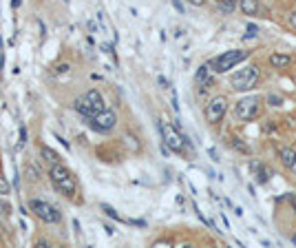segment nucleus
<instances>
[{
    "label": "nucleus",
    "mask_w": 296,
    "mask_h": 248,
    "mask_svg": "<svg viewBox=\"0 0 296 248\" xmlns=\"http://www.w3.org/2000/svg\"><path fill=\"white\" fill-rule=\"evenodd\" d=\"M172 4H175V7H177V11H184V4H181L179 0H172Z\"/></svg>",
    "instance_id": "nucleus-25"
},
{
    "label": "nucleus",
    "mask_w": 296,
    "mask_h": 248,
    "mask_svg": "<svg viewBox=\"0 0 296 248\" xmlns=\"http://www.w3.org/2000/svg\"><path fill=\"white\" fill-rule=\"evenodd\" d=\"M49 177H51V184H53V188H55L57 193H62L69 199H75V195H78V180H75V175H73L71 168H66L62 162H57V164L51 166Z\"/></svg>",
    "instance_id": "nucleus-1"
},
{
    "label": "nucleus",
    "mask_w": 296,
    "mask_h": 248,
    "mask_svg": "<svg viewBox=\"0 0 296 248\" xmlns=\"http://www.w3.org/2000/svg\"><path fill=\"white\" fill-rule=\"evenodd\" d=\"M11 195V184L7 182V177L0 175V197H9Z\"/></svg>",
    "instance_id": "nucleus-18"
},
{
    "label": "nucleus",
    "mask_w": 296,
    "mask_h": 248,
    "mask_svg": "<svg viewBox=\"0 0 296 248\" xmlns=\"http://www.w3.org/2000/svg\"><path fill=\"white\" fill-rule=\"evenodd\" d=\"M256 80H259V69H256V66H243L241 71H237V73L230 78V84H232V89H237V91H250L256 84Z\"/></svg>",
    "instance_id": "nucleus-6"
},
{
    "label": "nucleus",
    "mask_w": 296,
    "mask_h": 248,
    "mask_svg": "<svg viewBox=\"0 0 296 248\" xmlns=\"http://www.w3.org/2000/svg\"><path fill=\"white\" fill-rule=\"evenodd\" d=\"M256 31H259V29H256L254 25H250V27H247V35H245V38H254V35H256Z\"/></svg>",
    "instance_id": "nucleus-21"
},
{
    "label": "nucleus",
    "mask_w": 296,
    "mask_h": 248,
    "mask_svg": "<svg viewBox=\"0 0 296 248\" xmlns=\"http://www.w3.org/2000/svg\"><path fill=\"white\" fill-rule=\"evenodd\" d=\"M75 111H78L80 115H82L84 120L88 118H95L100 111H104V100H102V93L95 91V89H91V91H86L84 95H80L78 100H75Z\"/></svg>",
    "instance_id": "nucleus-2"
},
{
    "label": "nucleus",
    "mask_w": 296,
    "mask_h": 248,
    "mask_svg": "<svg viewBox=\"0 0 296 248\" xmlns=\"http://www.w3.org/2000/svg\"><path fill=\"white\" fill-rule=\"evenodd\" d=\"M250 168L256 173V182H259V184H265V182L269 180V175H272V173H269V168H265L263 164L252 162V164H250Z\"/></svg>",
    "instance_id": "nucleus-12"
},
{
    "label": "nucleus",
    "mask_w": 296,
    "mask_h": 248,
    "mask_svg": "<svg viewBox=\"0 0 296 248\" xmlns=\"http://www.w3.org/2000/svg\"><path fill=\"white\" fill-rule=\"evenodd\" d=\"M29 211L44 224H60L62 221V213L47 199H40V197L29 199Z\"/></svg>",
    "instance_id": "nucleus-3"
},
{
    "label": "nucleus",
    "mask_w": 296,
    "mask_h": 248,
    "mask_svg": "<svg viewBox=\"0 0 296 248\" xmlns=\"http://www.w3.org/2000/svg\"><path fill=\"white\" fill-rule=\"evenodd\" d=\"M241 4V11L245 16H256L259 13V0H239Z\"/></svg>",
    "instance_id": "nucleus-13"
},
{
    "label": "nucleus",
    "mask_w": 296,
    "mask_h": 248,
    "mask_svg": "<svg viewBox=\"0 0 296 248\" xmlns=\"http://www.w3.org/2000/svg\"><path fill=\"white\" fill-rule=\"evenodd\" d=\"M232 144H234V146H237V149H239V151H243V153H247V146H245V144H243V142H241V140H239V137H234V140H232Z\"/></svg>",
    "instance_id": "nucleus-19"
},
{
    "label": "nucleus",
    "mask_w": 296,
    "mask_h": 248,
    "mask_svg": "<svg viewBox=\"0 0 296 248\" xmlns=\"http://www.w3.org/2000/svg\"><path fill=\"white\" fill-rule=\"evenodd\" d=\"M100 208H102V211H104V215H106V217H110V219H115V221H122V224H128V217H122L117 211H115L113 206H108V204H102Z\"/></svg>",
    "instance_id": "nucleus-15"
},
{
    "label": "nucleus",
    "mask_w": 296,
    "mask_h": 248,
    "mask_svg": "<svg viewBox=\"0 0 296 248\" xmlns=\"http://www.w3.org/2000/svg\"><path fill=\"white\" fill-rule=\"evenodd\" d=\"M234 2H237V0H234Z\"/></svg>",
    "instance_id": "nucleus-32"
},
{
    "label": "nucleus",
    "mask_w": 296,
    "mask_h": 248,
    "mask_svg": "<svg viewBox=\"0 0 296 248\" xmlns=\"http://www.w3.org/2000/svg\"><path fill=\"white\" fill-rule=\"evenodd\" d=\"M62 2H69V0H62Z\"/></svg>",
    "instance_id": "nucleus-31"
},
{
    "label": "nucleus",
    "mask_w": 296,
    "mask_h": 248,
    "mask_svg": "<svg viewBox=\"0 0 296 248\" xmlns=\"http://www.w3.org/2000/svg\"><path fill=\"white\" fill-rule=\"evenodd\" d=\"M225 111H228V100H225L223 95L212 97V100L206 104V120L210 124H216L225 115Z\"/></svg>",
    "instance_id": "nucleus-9"
},
{
    "label": "nucleus",
    "mask_w": 296,
    "mask_h": 248,
    "mask_svg": "<svg viewBox=\"0 0 296 248\" xmlns=\"http://www.w3.org/2000/svg\"><path fill=\"white\" fill-rule=\"evenodd\" d=\"M268 102H269V106H278L283 100H281L278 95H269V97H268Z\"/></svg>",
    "instance_id": "nucleus-20"
},
{
    "label": "nucleus",
    "mask_w": 296,
    "mask_h": 248,
    "mask_svg": "<svg viewBox=\"0 0 296 248\" xmlns=\"http://www.w3.org/2000/svg\"><path fill=\"white\" fill-rule=\"evenodd\" d=\"M194 82L199 84V87H206V84L212 82V69L210 64H201L197 69V73H194Z\"/></svg>",
    "instance_id": "nucleus-10"
},
{
    "label": "nucleus",
    "mask_w": 296,
    "mask_h": 248,
    "mask_svg": "<svg viewBox=\"0 0 296 248\" xmlns=\"http://www.w3.org/2000/svg\"><path fill=\"white\" fill-rule=\"evenodd\" d=\"M190 4H192V7H203V4H206V0H188Z\"/></svg>",
    "instance_id": "nucleus-22"
},
{
    "label": "nucleus",
    "mask_w": 296,
    "mask_h": 248,
    "mask_svg": "<svg viewBox=\"0 0 296 248\" xmlns=\"http://www.w3.org/2000/svg\"><path fill=\"white\" fill-rule=\"evenodd\" d=\"M269 64L276 66V69H285V66L292 64V58L285 56V53H272L269 56Z\"/></svg>",
    "instance_id": "nucleus-11"
},
{
    "label": "nucleus",
    "mask_w": 296,
    "mask_h": 248,
    "mask_svg": "<svg viewBox=\"0 0 296 248\" xmlns=\"http://www.w3.org/2000/svg\"><path fill=\"white\" fill-rule=\"evenodd\" d=\"M281 162H283V166L292 171V166H294V162H296V151L294 149H281Z\"/></svg>",
    "instance_id": "nucleus-14"
},
{
    "label": "nucleus",
    "mask_w": 296,
    "mask_h": 248,
    "mask_svg": "<svg viewBox=\"0 0 296 248\" xmlns=\"http://www.w3.org/2000/svg\"><path fill=\"white\" fill-rule=\"evenodd\" d=\"M290 25L296 29V13H292V16H290Z\"/></svg>",
    "instance_id": "nucleus-27"
},
{
    "label": "nucleus",
    "mask_w": 296,
    "mask_h": 248,
    "mask_svg": "<svg viewBox=\"0 0 296 248\" xmlns=\"http://www.w3.org/2000/svg\"><path fill=\"white\" fill-rule=\"evenodd\" d=\"M2 66H4V60H2V51H0V71H2Z\"/></svg>",
    "instance_id": "nucleus-28"
},
{
    "label": "nucleus",
    "mask_w": 296,
    "mask_h": 248,
    "mask_svg": "<svg viewBox=\"0 0 296 248\" xmlns=\"http://www.w3.org/2000/svg\"><path fill=\"white\" fill-rule=\"evenodd\" d=\"M292 171H294V173H296V162H294V166H292Z\"/></svg>",
    "instance_id": "nucleus-30"
},
{
    "label": "nucleus",
    "mask_w": 296,
    "mask_h": 248,
    "mask_svg": "<svg viewBox=\"0 0 296 248\" xmlns=\"http://www.w3.org/2000/svg\"><path fill=\"white\" fill-rule=\"evenodd\" d=\"M64 71H69V64H57V73H64Z\"/></svg>",
    "instance_id": "nucleus-24"
},
{
    "label": "nucleus",
    "mask_w": 296,
    "mask_h": 248,
    "mask_svg": "<svg viewBox=\"0 0 296 248\" xmlns=\"http://www.w3.org/2000/svg\"><path fill=\"white\" fill-rule=\"evenodd\" d=\"M40 155H42V159H44V162H49L51 166L60 162V155H57L53 149H49V146H42V149H40Z\"/></svg>",
    "instance_id": "nucleus-16"
},
{
    "label": "nucleus",
    "mask_w": 296,
    "mask_h": 248,
    "mask_svg": "<svg viewBox=\"0 0 296 248\" xmlns=\"http://www.w3.org/2000/svg\"><path fill=\"white\" fill-rule=\"evenodd\" d=\"M259 109H261L259 95L241 97V100L234 104V115H237V120H243V122H247V120H254L256 115H259Z\"/></svg>",
    "instance_id": "nucleus-7"
},
{
    "label": "nucleus",
    "mask_w": 296,
    "mask_h": 248,
    "mask_svg": "<svg viewBox=\"0 0 296 248\" xmlns=\"http://www.w3.org/2000/svg\"><path fill=\"white\" fill-rule=\"evenodd\" d=\"M20 142H22V144H25V142H27V128H25V126L20 128Z\"/></svg>",
    "instance_id": "nucleus-23"
},
{
    "label": "nucleus",
    "mask_w": 296,
    "mask_h": 248,
    "mask_svg": "<svg viewBox=\"0 0 296 248\" xmlns=\"http://www.w3.org/2000/svg\"><path fill=\"white\" fill-rule=\"evenodd\" d=\"M216 9H219L221 13H232L234 11V0H219Z\"/></svg>",
    "instance_id": "nucleus-17"
},
{
    "label": "nucleus",
    "mask_w": 296,
    "mask_h": 248,
    "mask_svg": "<svg viewBox=\"0 0 296 248\" xmlns=\"http://www.w3.org/2000/svg\"><path fill=\"white\" fill-rule=\"evenodd\" d=\"M86 124L97 133H108V131H113L115 124H117V115H115V111L104 109V111H100L95 118H88Z\"/></svg>",
    "instance_id": "nucleus-8"
},
{
    "label": "nucleus",
    "mask_w": 296,
    "mask_h": 248,
    "mask_svg": "<svg viewBox=\"0 0 296 248\" xmlns=\"http://www.w3.org/2000/svg\"><path fill=\"white\" fill-rule=\"evenodd\" d=\"M155 246H159V248H161V246H170V242H163V239H159V242H155Z\"/></svg>",
    "instance_id": "nucleus-26"
},
{
    "label": "nucleus",
    "mask_w": 296,
    "mask_h": 248,
    "mask_svg": "<svg viewBox=\"0 0 296 248\" xmlns=\"http://www.w3.org/2000/svg\"><path fill=\"white\" fill-rule=\"evenodd\" d=\"M18 4H20V0H13V7H18Z\"/></svg>",
    "instance_id": "nucleus-29"
},
{
    "label": "nucleus",
    "mask_w": 296,
    "mask_h": 248,
    "mask_svg": "<svg viewBox=\"0 0 296 248\" xmlns=\"http://www.w3.org/2000/svg\"><path fill=\"white\" fill-rule=\"evenodd\" d=\"M159 131H161V140L172 153H184L186 149V137L179 133V126L168 122H159Z\"/></svg>",
    "instance_id": "nucleus-5"
},
{
    "label": "nucleus",
    "mask_w": 296,
    "mask_h": 248,
    "mask_svg": "<svg viewBox=\"0 0 296 248\" xmlns=\"http://www.w3.org/2000/svg\"><path fill=\"white\" fill-rule=\"evenodd\" d=\"M247 56H250V53L243 51V49H230V51H223L221 56H216L215 60L210 62V66L216 73H225V71H230L232 66H237L239 62H243Z\"/></svg>",
    "instance_id": "nucleus-4"
}]
</instances>
